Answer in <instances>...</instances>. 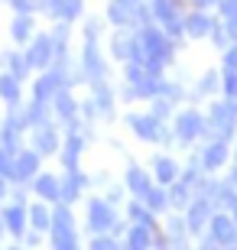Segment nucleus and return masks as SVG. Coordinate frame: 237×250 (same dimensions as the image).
<instances>
[{
    "instance_id": "obj_1",
    "label": "nucleus",
    "mask_w": 237,
    "mask_h": 250,
    "mask_svg": "<svg viewBox=\"0 0 237 250\" xmlns=\"http://www.w3.org/2000/svg\"><path fill=\"white\" fill-rule=\"evenodd\" d=\"M137 36H140V46H143V65H146V72L159 78V75L175 62V49H179V42L169 39L163 29L156 26V23L137 29Z\"/></svg>"
},
{
    "instance_id": "obj_2",
    "label": "nucleus",
    "mask_w": 237,
    "mask_h": 250,
    "mask_svg": "<svg viewBox=\"0 0 237 250\" xmlns=\"http://www.w3.org/2000/svg\"><path fill=\"white\" fill-rule=\"evenodd\" d=\"M150 3V17H153V23L159 29H163L169 39H175V42H182L185 39V26H182V20H185V10L179 0H146Z\"/></svg>"
},
{
    "instance_id": "obj_3",
    "label": "nucleus",
    "mask_w": 237,
    "mask_h": 250,
    "mask_svg": "<svg viewBox=\"0 0 237 250\" xmlns=\"http://www.w3.org/2000/svg\"><path fill=\"white\" fill-rule=\"evenodd\" d=\"M124 124H127V127L137 133V140H143V143H172V130H166L150 111L146 114L130 111L127 117H124Z\"/></svg>"
},
{
    "instance_id": "obj_4",
    "label": "nucleus",
    "mask_w": 237,
    "mask_h": 250,
    "mask_svg": "<svg viewBox=\"0 0 237 250\" xmlns=\"http://www.w3.org/2000/svg\"><path fill=\"white\" fill-rule=\"evenodd\" d=\"M201 127H205V114H201V111H195V107L175 111L172 143H179V146H192L195 140H201Z\"/></svg>"
},
{
    "instance_id": "obj_5",
    "label": "nucleus",
    "mask_w": 237,
    "mask_h": 250,
    "mask_svg": "<svg viewBox=\"0 0 237 250\" xmlns=\"http://www.w3.org/2000/svg\"><path fill=\"white\" fill-rule=\"evenodd\" d=\"M88 228L94 234H120L127 224L117 218L114 205H108L104 198H91L88 202Z\"/></svg>"
},
{
    "instance_id": "obj_6",
    "label": "nucleus",
    "mask_w": 237,
    "mask_h": 250,
    "mask_svg": "<svg viewBox=\"0 0 237 250\" xmlns=\"http://www.w3.org/2000/svg\"><path fill=\"white\" fill-rule=\"evenodd\" d=\"M78 68H82V78L88 84L108 78V62H104V52H101V42L94 39H85L82 52H78Z\"/></svg>"
},
{
    "instance_id": "obj_7",
    "label": "nucleus",
    "mask_w": 237,
    "mask_h": 250,
    "mask_svg": "<svg viewBox=\"0 0 237 250\" xmlns=\"http://www.w3.org/2000/svg\"><path fill=\"white\" fill-rule=\"evenodd\" d=\"M23 56H26L29 68H36V72L52 68V59H55L52 56V36H49V33H36V36L23 46Z\"/></svg>"
},
{
    "instance_id": "obj_8",
    "label": "nucleus",
    "mask_w": 237,
    "mask_h": 250,
    "mask_svg": "<svg viewBox=\"0 0 237 250\" xmlns=\"http://www.w3.org/2000/svg\"><path fill=\"white\" fill-rule=\"evenodd\" d=\"M208 237L218 244L221 250L234 247V244H237V224H234V218H231L228 211H215V214H211V221H208Z\"/></svg>"
},
{
    "instance_id": "obj_9",
    "label": "nucleus",
    "mask_w": 237,
    "mask_h": 250,
    "mask_svg": "<svg viewBox=\"0 0 237 250\" xmlns=\"http://www.w3.org/2000/svg\"><path fill=\"white\" fill-rule=\"evenodd\" d=\"M52 114H55V121L68 124V130L82 127V121H78V101L72 98V88H62V91L52 98Z\"/></svg>"
},
{
    "instance_id": "obj_10",
    "label": "nucleus",
    "mask_w": 237,
    "mask_h": 250,
    "mask_svg": "<svg viewBox=\"0 0 237 250\" xmlns=\"http://www.w3.org/2000/svg\"><path fill=\"white\" fill-rule=\"evenodd\" d=\"M215 23H218V17H211V10H189L185 20H182L185 39H208Z\"/></svg>"
},
{
    "instance_id": "obj_11",
    "label": "nucleus",
    "mask_w": 237,
    "mask_h": 250,
    "mask_svg": "<svg viewBox=\"0 0 237 250\" xmlns=\"http://www.w3.org/2000/svg\"><path fill=\"white\" fill-rule=\"evenodd\" d=\"M36 176H39V153L36 149H20L17 156H13V182L26 186Z\"/></svg>"
},
{
    "instance_id": "obj_12",
    "label": "nucleus",
    "mask_w": 237,
    "mask_h": 250,
    "mask_svg": "<svg viewBox=\"0 0 237 250\" xmlns=\"http://www.w3.org/2000/svg\"><path fill=\"white\" fill-rule=\"evenodd\" d=\"M91 101L98 107V114L104 121H114V107H117V91L108 84V78L101 82H91Z\"/></svg>"
},
{
    "instance_id": "obj_13",
    "label": "nucleus",
    "mask_w": 237,
    "mask_h": 250,
    "mask_svg": "<svg viewBox=\"0 0 237 250\" xmlns=\"http://www.w3.org/2000/svg\"><path fill=\"white\" fill-rule=\"evenodd\" d=\"M82 153H85V133H82V127H78V130H68V137H65L62 146H59V156H62L65 172L78 169V156H82Z\"/></svg>"
},
{
    "instance_id": "obj_14",
    "label": "nucleus",
    "mask_w": 237,
    "mask_h": 250,
    "mask_svg": "<svg viewBox=\"0 0 237 250\" xmlns=\"http://www.w3.org/2000/svg\"><path fill=\"white\" fill-rule=\"evenodd\" d=\"M211 214H215V205L205 202V198H195V202L185 208V228H189V234H201L205 228H208Z\"/></svg>"
},
{
    "instance_id": "obj_15",
    "label": "nucleus",
    "mask_w": 237,
    "mask_h": 250,
    "mask_svg": "<svg viewBox=\"0 0 237 250\" xmlns=\"http://www.w3.org/2000/svg\"><path fill=\"white\" fill-rule=\"evenodd\" d=\"M59 146H62V140H59V130H55L52 121L39 124V127H33V149H36L39 156L59 153Z\"/></svg>"
},
{
    "instance_id": "obj_16",
    "label": "nucleus",
    "mask_w": 237,
    "mask_h": 250,
    "mask_svg": "<svg viewBox=\"0 0 237 250\" xmlns=\"http://www.w3.org/2000/svg\"><path fill=\"white\" fill-rule=\"evenodd\" d=\"M228 156H231V149H228V143H205L201 146V153H198V163H201V172L205 176H211V172H218L224 163H228Z\"/></svg>"
},
{
    "instance_id": "obj_17",
    "label": "nucleus",
    "mask_w": 237,
    "mask_h": 250,
    "mask_svg": "<svg viewBox=\"0 0 237 250\" xmlns=\"http://www.w3.org/2000/svg\"><path fill=\"white\" fill-rule=\"evenodd\" d=\"M156 244V228H143V224H127V234L120 241V250H150Z\"/></svg>"
},
{
    "instance_id": "obj_18",
    "label": "nucleus",
    "mask_w": 237,
    "mask_h": 250,
    "mask_svg": "<svg viewBox=\"0 0 237 250\" xmlns=\"http://www.w3.org/2000/svg\"><path fill=\"white\" fill-rule=\"evenodd\" d=\"M133 42H137V29H114V33L108 36V52H110V59L127 62Z\"/></svg>"
},
{
    "instance_id": "obj_19",
    "label": "nucleus",
    "mask_w": 237,
    "mask_h": 250,
    "mask_svg": "<svg viewBox=\"0 0 237 250\" xmlns=\"http://www.w3.org/2000/svg\"><path fill=\"white\" fill-rule=\"evenodd\" d=\"M124 188L130 192V198H143V195L153 188V176H150L146 169H140V166L130 163L127 172H124Z\"/></svg>"
},
{
    "instance_id": "obj_20",
    "label": "nucleus",
    "mask_w": 237,
    "mask_h": 250,
    "mask_svg": "<svg viewBox=\"0 0 237 250\" xmlns=\"http://www.w3.org/2000/svg\"><path fill=\"white\" fill-rule=\"evenodd\" d=\"M85 186H88V179L78 172V169H72V172H65L62 179H59V202L62 205H72L75 198H82Z\"/></svg>"
},
{
    "instance_id": "obj_21",
    "label": "nucleus",
    "mask_w": 237,
    "mask_h": 250,
    "mask_svg": "<svg viewBox=\"0 0 237 250\" xmlns=\"http://www.w3.org/2000/svg\"><path fill=\"white\" fill-rule=\"evenodd\" d=\"M36 33L39 29H36V17L33 13H13V20H10V39L17 46H26Z\"/></svg>"
},
{
    "instance_id": "obj_22",
    "label": "nucleus",
    "mask_w": 237,
    "mask_h": 250,
    "mask_svg": "<svg viewBox=\"0 0 237 250\" xmlns=\"http://www.w3.org/2000/svg\"><path fill=\"white\" fill-rule=\"evenodd\" d=\"M0 218H3V231H10L17 241H23V234H26V205H7L3 211H0Z\"/></svg>"
},
{
    "instance_id": "obj_23",
    "label": "nucleus",
    "mask_w": 237,
    "mask_h": 250,
    "mask_svg": "<svg viewBox=\"0 0 237 250\" xmlns=\"http://www.w3.org/2000/svg\"><path fill=\"white\" fill-rule=\"evenodd\" d=\"M104 23L114 29H133V10L124 7L120 0H108V7H104Z\"/></svg>"
},
{
    "instance_id": "obj_24",
    "label": "nucleus",
    "mask_w": 237,
    "mask_h": 250,
    "mask_svg": "<svg viewBox=\"0 0 237 250\" xmlns=\"http://www.w3.org/2000/svg\"><path fill=\"white\" fill-rule=\"evenodd\" d=\"M153 176H156V186H172L175 179L182 176V169H179V163H175L172 156H153Z\"/></svg>"
},
{
    "instance_id": "obj_25",
    "label": "nucleus",
    "mask_w": 237,
    "mask_h": 250,
    "mask_svg": "<svg viewBox=\"0 0 237 250\" xmlns=\"http://www.w3.org/2000/svg\"><path fill=\"white\" fill-rule=\"evenodd\" d=\"M23 98V82L10 72H0V101H7L10 107H17Z\"/></svg>"
},
{
    "instance_id": "obj_26",
    "label": "nucleus",
    "mask_w": 237,
    "mask_h": 250,
    "mask_svg": "<svg viewBox=\"0 0 237 250\" xmlns=\"http://www.w3.org/2000/svg\"><path fill=\"white\" fill-rule=\"evenodd\" d=\"M33 192L39 195V202H59V176H49V172H39L33 179Z\"/></svg>"
},
{
    "instance_id": "obj_27",
    "label": "nucleus",
    "mask_w": 237,
    "mask_h": 250,
    "mask_svg": "<svg viewBox=\"0 0 237 250\" xmlns=\"http://www.w3.org/2000/svg\"><path fill=\"white\" fill-rule=\"evenodd\" d=\"M26 221H29V228H33V231H39V234H49V228H52V211H49V205H46V202L29 205Z\"/></svg>"
},
{
    "instance_id": "obj_28",
    "label": "nucleus",
    "mask_w": 237,
    "mask_h": 250,
    "mask_svg": "<svg viewBox=\"0 0 237 250\" xmlns=\"http://www.w3.org/2000/svg\"><path fill=\"white\" fill-rule=\"evenodd\" d=\"M0 65H3V72L17 75L20 82L29 75V62H26V56H23V49H10V52H3V56H0Z\"/></svg>"
},
{
    "instance_id": "obj_29",
    "label": "nucleus",
    "mask_w": 237,
    "mask_h": 250,
    "mask_svg": "<svg viewBox=\"0 0 237 250\" xmlns=\"http://www.w3.org/2000/svg\"><path fill=\"white\" fill-rule=\"evenodd\" d=\"M218 91H221V72H218V68H208V72L198 75L192 98H211V94H218Z\"/></svg>"
},
{
    "instance_id": "obj_30",
    "label": "nucleus",
    "mask_w": 237,
    "mask_h": 250,
    "mask_svg": "<svg viewBox=\"0 0 237 250\" xmlns=\"http://www.w3.org/2000/svg\"><path fill=\"white\" fill-rule=\"evenodd\" d=\"M192 202H195V188L189 182H182V179H175L172 186H169V205L172 208H189Z\"/></svg>"
},
{
    "instance_id": "obj_31",
    "label": "nucleus",
    "mask_w": 237,
    "mask_h": 250,
    "mask_svg": "<svg viewBox=\"0 0 237 250\" xmlns=\"http://www.w3.org/2000/svg\"><path fill=\"white\" fill-rule=\"evenodd\" d=\"M127 224H143V228H153V211H150L140 198H130V202H127Z\"/></svg>"
},
{
    "instance_id": "obj_32",
    "label": "nucleus",
    "mask_w": 237,
    "mask_h": 250,
    "mask_svg": "<svg viewBox=\"0 0 237 250\" xmlns=\"http://www.w3.org/2000/svg\"><path fill=\"white\" fill-rule=\"evenodd\" d=\"M140 202H143L153 214L156 211H169V192H166V186H153L143 198H140Z\"/></svg>"
},
{
    "instance_id": "obj_33",
    "label": "nucleus",
    "mask_w": 237,
    "mask_h": 250,
    "mask_svg": "<svg viewBox=\"0 0 237 250\" xmlns=\"http://www.w3.org/2000/svg\"><path fill=\"white\" fill-rule=\"evenodd\" d=\"M104 17H85L82 20V36L85 39H94V42H101V36H104Z\"/></svg>"
},
{
    "instance_id": "obj_34",
    "label": "nucleus",
    "mask_w": 237,
    "mask_h": 250,
    "mask_svg": "<svg viewBox=\"0 0 237 250\" xmlns=\"http://www.w3.org/2000/svg\"><path fill=\"white\" fill-rule=\"evenodd\" d=\"M85 17V0H62V23H78Z\"/></svg>"
},
{
    "instance_id": "obj_35",
    "label": "nucleus",
    "mask_w": 237,
    "mask_h": 250,
    "mask_svg": "<svg viewBox=\"0 0 237 250\" xmlns=\"http://www.w3.org/2000/svg\"><path fill=\"white\" fill-rule=\"evenodd\" d=\"M172 107H175V101H169V98H153V101H150V114H153V117H156L159 124L169 121Z\"/></svg>"
},
{
    "instance_id": "obj_36",
    "label": "nucleus",
    "mask_w": 237,
    "mask_h": 250,
    "mask_svg": "<svg viewBox=\"0 0 237 250\" xmlns=\"http://www.w3.org/2000/svg\"><path fill=\"white\" fill-rule=\"evenodd\" d=\"M208 39H211V46L215 49H221V52H224V49L231 46V36H228V29H224V23H215V26H211V33H208Z\"/></svg>"
},
{
    "instance_id": "obj_37",
    "label": "nucleus",
    "mask_w": 237,
    "mask_h": 250,
    "mask_svg": "<svg viewBox=\"0 0 237 250\" xmlns=\"http://www.w3.org/2000/svg\"><path fill=\"white\" fill-rule=\"evenodd\" d=\"M39 3V13L49 20H62V0H36Z\"/></svg>"
},
{
    "instance_id": "obj_38",
    "label": "nucleus",
    "mask_w": 237,
    "mask_h": 250,
    "mask_svg": "<svg viewBox=\"0 0 237 250\" xmlns=\"http://www.w3.org/2000/svg\"><path fill=\"white\" fill-rule=\"evenodd\" d=\"M13 156H17V153H10V149L0 146V179H13Z\"/></svg>"
},
{
    "instance_id": "obj_39",
    "label": "nucleus",
    "mask_w": 237,
    "mask_h": 250,
    "mask_svg": "<svg viewBox=\"0 0 237 250\" xmlns=\"http://www.w3.org/2000/svg\"><path fill=\"white\" fill-rule=\"evenodd\" d=\"M221 91L224 98H237V72H221Z\"/></svg>"
},
{
    "instance_id": "obj_40",
    "label": "nucleus",
    "mask_w": 237,
    "mask_h": 250,
    "mask_svg": "<svg viewBox=\"0 0 237 250\" xmlns=\"http://www.w3.org/2000/svg\"><path fill=\"white\" fill-rule=\"evenodd\" d=\"M91 250H120V244L114 241V234H94Z\"/></svg>"
},
{
    "instance_id": "obj_41",
    "label": "nucleus",
    "mask_w": 237,
    "mask_h": 250,
    "mask_svg": "<svg viewBox=\"0 0 237 250\" xmlns=\"http://www.w3.org/2000/svg\"><path fill=\"white\" fill-rule=\"evenodd\" d=\"M7 3H10V10H13V13H33V17L39 13V3H36V0H7Z\"/></svg>"
},
{
    "instance_id": "obj_42",
    "label": "nucleus",
    "mask_w": 237,
    "mask_h": 250,
    "mask_svg": "<svg viewBox=\"0 0 237 250\" xmlns=\"http://www.w3.org/2000/svg\"><path fill=\"white\" fill-rule=\"evenodd\" d=\"M221 59H224V68H221V72H237V42H231V46L221 52Z\"/></svg>"
},
{
    "instance_id": "obj_43",
    "label": "nucleus",
    "mask_w": 237,
    "mask_h": 250,
    "mask_svg": "<svg viewBox=\"0 0 237 250\" xmlns=\"http://www.w3.org/2000/svg\"><path fill=\"white\" fill-rule=\"evenodd\" d=\"M124 192H127L124 186H110V188H108V198H104V202H108V205H117L120 198H124Z\"/></svg>"
},
{
    "instance_id": "obj_44",
    "label": "nucleus",
    "mask_w": 237,
    "mask_h": 250,
    "mask_svg": "<svg viewBox=\"0 0 237 250\" xmlns=\"http://www.w3.org/2000/svg\"><path fill=\"white\" fill-rule=\"evenodd\" d=\"M185 7H192V10H215L218 0H185Z\"/></svg>"
},
{
    "instance_id": "obj_45",
    "label": "nucleus",
    "mask_w": 237,
    "mask_h": 250,
    "mask_svg": "<svg viewBox=\"0 0 237 250\" xmlns=\"http://www.w3.org/2000/svg\"><path fill=\"white\" fill-rule=\"evenodd\" d=\"M221 23H224V29H228L231 42H237V13H234V17H228V20H221Z\"/></svg>"
},
{
    "instance_id": "obj_46",
    "label": "nucleus",
    "mask_w": 237,
    "mask_h": 250,
    "mask_svg": "<svg viewBox=\"0 0 237 250\" xmlns=\"http://www.w3.org/2000/svg\"><path fill=\"white\" fill-rule=\"evenodd\" d=\"M228 186H231V188H237V163H234V166H231V176H228Z\"/></svg>"
},
{
    "instance_id": "obj_47",
    "label": "nucleus",
    "mask_w": 237,
    "mask_h": 250,
    "mask_svg": "<svg viewBox=\"0 0 237 250\" xmlns=\"http://www.w3.org/2000/svg\"><path fill=\"white\" fill-rule=\"evenodd\" d=\"M7 195V179H0V198Z\"/></svg>"
},
{
    "instance_id": "obj_48",
    "label": "nucleus",
    "mask_w": 237,
    "mask_h": 250,
    "mask_svg": "<svg viewBox=\"0 0 237 250\" xmlns=\"http://www.w3.org/2000/svg\"><path fill=\"white\" fill-rule=\"evenodd\" d=\"M234 163H237V143H234Z\"/></svg>"
},
{
    "instance_id": "obj_49",
    "label": "nucleus",
    "mask_w": 237,
    "mask_h": 250,
    "mask_svg": "<svg viewBox=\"0 0 237 250\" xmlns=\"http://www.w3.org/2000/svg\"><path fill=\"white\" fill-rule=\"evenodd\" d=\"M185 250H192V247H185Z\"/></svg>"
}]
</instances>
